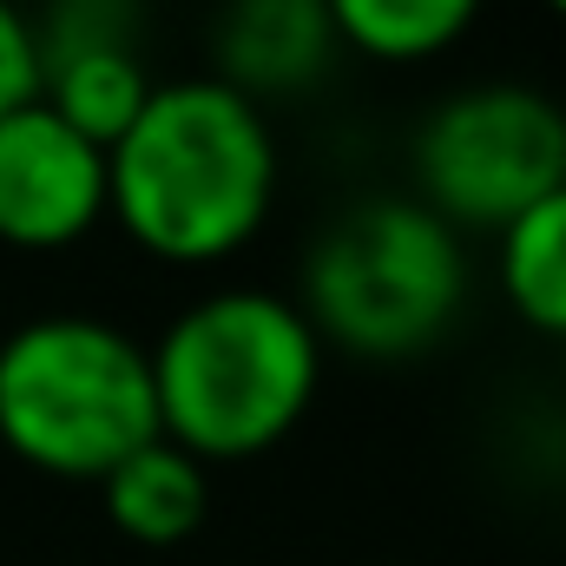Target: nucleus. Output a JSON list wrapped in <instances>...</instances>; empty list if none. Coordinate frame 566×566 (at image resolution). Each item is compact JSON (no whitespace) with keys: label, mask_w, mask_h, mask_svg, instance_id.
Listing matches in <instances>:
<instances>
[{"label":"nucleus","mask_w":566,"mask_h":566,"mask_svg":"<svg viewBox=\"0 0 566 566\" xmlns=\"http://www.w3.org/2000/svg\"><path fill=\"white\" fill-rule=\"evenodd\" d=\"M283 145L264 106L211 73L158 80L106 151V224L165 271H218L277 211Z\"/></svg>","instance_id":"1"},{"label":"nucleus","mask_w":566,"mask_h":566,"mask_svg":"<svg viewBox=\"0 0 566 566\" xmlns=\"http://www.w3.org/2000/svg\"><path fill=\"white\" fill-rule=\"evenodd\" d=\"M158 434L205 468L283 448L323 389V336L296 296L264 283H218L191 296L158 343H145Z\"/></svg>","instance_id":"2"},{"label":"nucleus","mask_w":566,"mask_h":566,"mask_svg":"<svg viewBox=\"0 0 566 566\" xmlns=\"http://www.w3.org/2000/svg\"><path fill=\"white\" fill-rule=\"evenodd\" d=\"M158 441L145 343L93 310H46L0 336V448L46 474L99 488Z\"/></svg>","instance_id":"3"},{"label":"nucleus","mask_w":566,"mask_h":566,"mask_svg":"<svg viewBox=\"0 0 566 566\" xmlns=\"http://www.w3.org/2000/svg\"><path fill=\"white\" fill-rule=\"evenodd\" d=\"M474 290L468 238L448 231L409 191L356 198L336 224L316 231L303 258L296 310L323 349L363 363H416L461 323Z\"/></svg>","instance_id":"4"},{"label":"nucleus","mask_w":566,"mask_h":566,"mask_svg":"<svg viewBox=\"0 0 566 566\" xmlns=\"http://www.w3.org/2000/svg\"><path fill=\"white\" fill-rule=\"evenodd\" d=\"M566 185V106L527 80H481L434 99L409 139V198L461 238L507 231Z\"/></svg>","instance_id":"5"},{"label":"nucleus","mask_w":566,"mask_h":566,"mask_svg":"<svg viewBox=\"0 0 566 566\" xmlns=\"http://www.w3.org/2000/svg\"><path fill=\"white\" fill-rule=\"evenodd\" d=\"M106 224V151L46 99L0 119V251L60 258Z\"/></svg>","instance_id":"6"},{"label":"nucleus","mask_w":566,"mask_h":566,"mask_svg":"<svg viewBox=\"0 0 566 566\" xmlns=\"http://www.w3.org/2000/svg\"><path fill=\"white\" fill-rule=\"evenodd\" d=\"M343 60L323 0H224L211 13V80L271 113V99L316 93Z\"/></svg>","instance_id":"7"},{"label":"nucleus","mask_w":566,"mask_h":566,"mask_svg":"<svg viewBox=\"0 0 566 566\" xmlns=\"http://www.w3.org/2000/svg\"><path fill=\"white\" fill-rule=\"evenodd\" d=\"M205 507H211V468L171 448L165 434L99 481V514L133 547H185L205 527Z\"/></svg>","instance_id":"8"},{"label":"nucleus","mask_w":566,"mask_h":566,"mask_svg":"<svg viewBox=\"0 0 566 566\" xmlns=\"http://www.w3.org/2000/svg\"><path fill=\"white\" fill-rule=\"evenodd\" d=\"M336 20L343 53L376 60V66H428L454 53L488 0H323Z\"/></svg>","instance_id":"9"},{"label":"nucleus","mask_w":566,"mask_h":566,"mask_svg":"<svg viewBox=\"0 0 566 566\" xmlns=\"http://www.w3.org/2000/svg\"><path fill=\"white\" fill-rule=\"evenodd\" d=\"M151 86L158 80L145 66V46H99V53H73V60L40 66V99L99 151L119 145V133L145 113Z\"/></svg>","instance_id":"10"},{"label":"nucleus","mask_w":566,"mask_h":566,"mask_svg":"<svg viewBox=\"0 0 566 566\" xmlns=\"http://www.w3.org/2000/svg\"><path fill=\"white\" fill-rule=\"evenodd\" d=\"M494 283L534 336L566 343V185L494 231Z\"/></svg>","instance_id":"11"},{"label":"nucleus","mask_w":566,"mask_h":566,"mask_svg":"<svg viewBox=\"0 0 566 566\" xmlns=\"http://www.w3.org/2000/svg\"><path fill=\"white\" fill-rule=\"evenodd\" d=\"M145 40V0H40L33 13V46L46 60L99 53V46H139Z\"/></svg>","instance_id":"12"},{"label":"nucleus","mask_w":566,"mask_h":566,"mask_svg":"<svg viewBox=\"0 0 566 566\" xmlns=\"http://www.w3.org/2000/svg\"><path fill=\"white\" fill-rule=\"evenodd\" d=\"M40 99V46H33V7L0 0V119L13 106Z\"/></svg>","instance_id":"13"},{"label":"nucleus","mask_w":566,"mask_h":566,"mask_svg":"<svg viewBox=\"0 0 566 566\" xmlns=\"http://www.w3.org/2000/svg\"><path fill=\"white\" fill-rule=\"evenodd\" d=\"M541 7H547V13H554V20L566 27V0H541Z\"/></svg>","instance_id":"14"}]
</instances>
